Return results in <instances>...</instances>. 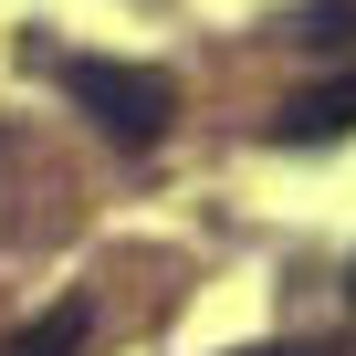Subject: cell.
Here are the masks:
<instances>
[{"instance_id": "cell-1", "label": "cell", "mask_w": 356, "mask_h": 356, "mask_svg": "<svg viewBox=\"0 0 356 356\" xmlns=\"http://www.w3.org/2000/svg\"><path fill=\"white\" fill-rule=\"evenodd\" d=\"M63 95H74V105L115 136V147H157V136H168V115H178L168 74H147V63H105V53L63 63Z\"/></svg>"}, {"instance_id": "cell-2", "label": "cell", "mask_w": 356, "mask_h": 356, "mask_svg": "<svg viewBox=\"0 0 356 356\" xmlns=\"http://www.w3.org/2000/svg\"><path fill=\"white\" fill-rule=\"evenodd\" d=\"M346 126H356V63H346L335 84L293 95V105L273 115V147H325V136H346Z\"/></svg>"}, {"instance_id": "cell-3", "label": "cell", "mask_w": 356, "mask_h": 356, "mask_svg": "<svg viewBox=\"0 0 356 356\" xmlns=\"http://www.w3.org/2000/svg\"><path fill=\"white\" fill-rule=\"evenodd\" d=\"M84 335H95V314H84V304H53V314H32L0 356H84Z\"/></svg>"}, {"instance_id": "cell-4", "label": "cell", "mask_w": 356, "mask_h": 356, "mask_svg": "<svg viewBox=\"0 0 356 356\" xmlns=\"http://www.w3.org/2000/svg\"><path fill=\"white\" fill-rule=\"evenodd\" d=\"M293 42H314V53L356 42V0H304V11H293Z\"/></svg>"}, {"instance_id": "cell-5", "label": "cell", "mask_w": 356, "mask_h": 356, "mask_svg": "<svg viewBox=\"0 0 356 356\" xmlns=\"http://www.w3.org/2000/svg\"><path fill=\"white\" fill-rule=\"evenodd\" d=\"M252 356H346V346H325V335H314V346H252Z\"/></svg>"}]
</instances>
